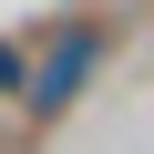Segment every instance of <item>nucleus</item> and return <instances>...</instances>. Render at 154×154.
<instances>
[{
    "label": "nucleus",
    "instance_id": "nucleus-1",
    "mask_svg": "<svg viewBox=\"0 0 154 154\" xmlns=\"http://www.w3.org/2000/svg\"><path fill=\"white\" fill-rule=\"evenodd\" d=\"M103 51H113V21H103V11L51 21V31L21 51V93H11V103H21V123H62V113H72V93L103 72Z\"/></svg>",
    "mask_w": 154,
    "mask_h": 154
},
{
    "label": "nucleus",
    "instance_id": "nucleus-2",
    "mask_svg": "<svg viewBox=\"0 0 154 154\" xmlns=\"http://www.w3.org/2000/svg\"><path fill=\"white\" fill-rule=\"evenodd\" d=\"M21 51L31 41H0V93H21Z\"/></svg>",
    "mask_w": 154,
    "mask_h": 154
}]
</instances>
